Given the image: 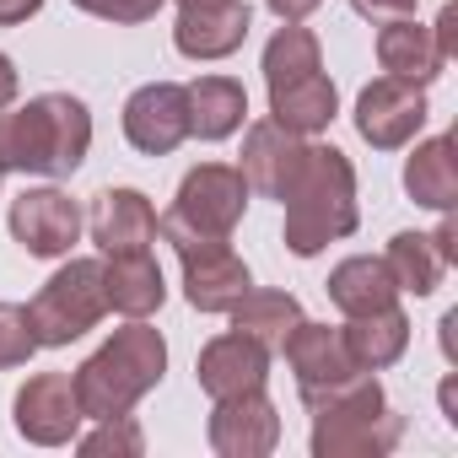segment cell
Listing matches in <instances>:
<instances>
[{
    "instance_id": "obj_1",
    "label": "cell",
    "mask_w": 458,
    "mask_h": 458,
    "mask_svg": "<svg viewBox=\"0 0 458 458\" xmlns=\"http://www.w3.org/2000/svg\"><path fill=\"white\" fill-rule=\"evenodd\" d=\"M92 114L71 92H44L22 108H0V173H44L71 178L87 162Z\"/></svg>"
},
{
    "instance_id": "obj_2",
    "label": "cell",
    "mask_w": 458,
    "mask_h": 458,
    "mask_svg": "<svg viewBox=\"0 0 458 458\" xmlns=\"http://www.w3.org/2000/svg\"><path fill=\"white\" fill-rule=\"evenodd\" d=\"M356 167L335 146H308L302 173L286 189V249L297 259H313L318 249L356 233Z\"/></svg>"
},
{
    "instance_id": "obj_3",
    "label": "cell",
    "mask_w": 458,
    "mask_h": 458,
    "mask_svg": "<svg viewBox=\"0 0 458 458\" xmlns=\"http://www.w3.org/2000/svg\"><path fill=\"white\" fill-rule=\"evenodd\" d=\"M167 372V340L151 324H124L114 329V340L103 351H92L76 367V404L87 420H108V415H130L135 399H146Z\"/></svg>"
},
{
    "instance_id": "obj_4",
    "label": "cell",
    "mask_w": 458,
    "mask_h": 458,
    "mask_svg": "<svg viewBox=\"0 0 458 458\" xmlns=\"http://www.w3.org/2000/svg\"><path fill=\"white\" fill-rule=\"evenodd\" d=\"M249 183L238 167L226 162H199L183 173L178 199L167 216H157V238L162 233H189V238H233V226L243 221Z\"/></svg>"
},
{
    "instance_id": "obj_5",
    "label": "cell",
    "mask_w": 458,
    "mask_h": 458,
    "mask_svg": "<svg viewBox=\"0 0 458 458\" xmlns=\"http://www.w3.org/2000/svg\"><path fill=\"white\" fill-rule=\"evenodd\" d=\"M108 313V297H103V259H71L60 265L44 292L28 302V318H33V335L38 345H71L81 340L87 329H98V318Z\"/></svg>"
},
{
    "instance_id": "obj_6",
    "label": "cell",
    "mask_w": 458,
    "mask_h": 458,
    "mask_svg": "<svg viewBox=\"0 0 458 458\" xmlns=\"http://www.w3.org/2000/svg\"><path fill=\"white\" fill-rule=\"evenodd\" d=\"M162 238L178 249L183 297L199 313H233V302L254 286L249 265L233 254V243H226V238H189V233H162Z\"/></svg>"
},
{
    "instance_id": "obj_7",
    "label": "cell",
    "mask_w": 458,
    "mask_h": 458,
    "mask_svg": "<svg viewBox=\"0 0 458 458\" xmlns=\"http://www.w3.org/2000/svg\"><path fill=\"white\" fill-rule=\"evenodd\" d=\"M426 114H431V108H426V92H420L415 81H399V76H377V81L361 87V98H356V130H361V140L377 146V151L410 146V140L420 135Z\"/></svg>"
},
{
    "instance_id": "obj_8",
    "label": "cell",
    "mask_w": 458,
    "mask_h": 458,
    "mask_svg": "<svg viewBox=\"0 0 458 458\" xmlns=\"http://www.w3.org/2000/svg\"><path fill=\"white\" fill-rule=\"evenodd\" d=\"M12 238L33 259H65L81 238V205L60 189H22L12 199Z\"/></svg>"
},
{
    "instance_id": "obj_9",
    "label": "cell",
    "mask_w": 458,
    "mask_h": 458,
    "mask_svg": "<svg viewBox=\"0 0 458 458\" xmlns=\"http://www.w3.org/2000/svg\"><path fill=\"white\" fill-rule=\"evenodd\" d=\"M12 410H17V431H22L28 442H38V447L76 442V431H81V420H87L81 404H76V383H71L65 372H38V377H28Z\"/></svg>"
},
{
    "instance_id": "obj_10",
    "label": "cell",
    "mask_w": 458,
    "mask_h": 458,
    "mask_svg": "<svg viewBox=\"0 0 458 458\" xmlns=\"http://www.w3.org/2000/svg\"><path fill=\"white\" fill-rule=\"evenodd\" d=\"M281 442V415L265 399V388L233 394V399H216L210 410V447L221 458H265Z\"/></svg>"
},
{
    "instance_id": "obj_11",
    "label": "cell",
    "mask_w": 458,
    "mask_h": 458,
    "mask_svg": "<svg viewBox=\"0 0 458 458\" xmlns=\"http://www.w3.org/2000/svg\"><path fill=\"white\" fill-rule=\"evenodd\" d=\"M189 135V98L178 81H151L140 92H130L124 103V140L146 157H167L178 151Z\"/></svg>"
},
{
    "instance_id": "obj_12",
    "label": "cell",
    "mask_w": 458,
    "mask_h": 458,
    "mask_svg": "<svg viewBox=\"0 0 458 458\" xmlns=\"http://www.w3.org/2000/svg\"><path fill=\"white\" fill-rule=\"evenodd\" d=\"M194 377H199V388H205L210 399H233V394L265 388V377H270V351H265L259 340L238 335V329H233V335H216V340L199 351Z\"/></svg>"
},
{
    "instance_id": "obj_13",
    "label": "cell",
    "mask_w": 458,
    "mask_h": 458,
    "mask_svg": "<svg viewBox=\"0 0 458 458\" xmlns=\"http://www.w3.org/2000/svg\"><path fill=\"white\" fill-rule=\"evenodd\" d=\"M254 28V12L243 0H221V6H183L173 22V44L189 60H226L238 55Z\"/></svg>"
},
{
    "instance_id": "obj_14",
    "label": "cell",
    "mask_w": 458,
    "mask_h": 458,
    "mask_svg": "<svg viewBox=\"0 0 458 458\" xmlns=\"http://www.w3.org/2000/svg\"><path fill=\"white\" fill-rule=\"evenodd\" d=\"M302 157H308V140L292 135V130H281L276 119H265V124H254V130L243 135V162H238V173H243L249 189H259V194H270V199H286L292 178L302 173Z\"/></svg>"
},
{
    "instance_id": "obj_15",
    "label": "cell",
    "mask_w": 458,
    "mask_h": 458,
    "mask_svg": "<svg viewBox=\"0 0 458 458\" xmlns=\"http://www.w3.org/2000/svg\"><path fill=\"white\" fill-rule=\"evenodd\" d=\"M404 420L383 404L372 415H318L313 420V458H383L394 453Z\"/></svg>"
},
{
    "instance_id": "obj_16",
    "label": "cell",
    "mask_w": 458,
    "mask_h": 458,
    "mask_svg": "<svg viewBox=\"0 0 458 458\" xmlns=\"http://www.w3.org/2000/svg\"><path fill=\"white\" fill-rule=\"evenodd\" d=\"M92 243L103 254L151 249L157 243V210L140 189H103L92 199Z\"/></svg>"
},
{
    "instance_id": "obj_17",
    "label": "cell",
    "mask_w": 458,
    "mask_h": 458,
    "mask_svg": "<svg viewBox=\"0 0 458 458\" xmlns=\"http://www.w3.org/2000/svg\"><path fill=\"white\" fill-rule=\"evenodd\" d=\"M103 297L114 313L124 318H146L162 308L167 297V281H162V265L151 249H124V254H108L103 259Z\"/></svg>"
},
{
    "instance_id": "obj_18",
    "label": "cell",
    "mask_w": 458,
    "mask_h": 458,
    "mask_svg": "<svg viewBox=\"0 0 458 458\" xmlns=\"http://www.w3.org/2000/svg\"><path fill=\"white\" fill-rule=\"evenodd\" d=\"M281 351H286V361H292V372H297L302 388H313V383H335V377L356 372V361H351L340 329H329V324H308V318H297L292 335L281 340Z\"/></svg>"
},
{
    "instance_id": "obj_19",
    "label": "cell",
    "mask_w": 458,
    "mask_h": 458,
    "mask_svg": "<svg viewBox=\"0 0 458 458\" xmlns=\"http://www.w3.org/2000/svg\"><path fill=\"white\" fill-rule=\"evenodd\" d=\"M183 98H189V135L226 140V135L243 130V114H249L243 81H233V76H199V81L183 87Z\"/></svg>"
},
{
    "instance_id": "obj_20",
    "label": "cell",
    "mask_w": 458,
    "mask_h": 458,
    "mask_svg": "<svg viewBox=\"0 0 458 458\" xmlns=\"http://www.w3.org/2000/svg\"><path fill=\"white\" fill-rule=\"evenodd\" d=\"M377 65H383L388 76H399V81L426 87V81L442 76L447 60L437 55L431 28H420L415 17H394V22H383V33H377Z\"/></svg>"
},
{
    "instance_id": "obj_21",
    "label": "cell",
    "mask_w": 458,
    "mask_h": 458,
    "mask_svg": "<svg viewBox=\"0 0 458 458\" xmlns=\"http://www.w3.org/2000/svg\"><path fill=\"white\" fill-rule=\"evenodd\" d=\"M335 108H340V98H335V81H329L324 71H308V76H297V81L270 87V119H276L281 130H292V135H318V130H329Z\"/></svg>"
},
{
    "instance_id": "obj_22",
    "label": "cell",
    "mask_w": 458,
    "mask_h": 458,
    "mask_svg": "<svg viewBox=\"0 0 458 458\" xmlns=\"http://www.w3.org/2000/svg\"><path fill=\"white\" fill-rule=\"evenodd\" d=\"M404 189L426 210H453V199H458V146H453V135H431L410 151Z\"/></svg>"
},
{
    "instance_id": "obj_23",
    "label": "cell",
    "mask_w": 458,
    "mask_h": 458,
    "mask_svg": "<svg viewBox=\"0 0 458 458\" xmlns=\"http://www.w3.org/2000/svg\"><path fill=\"white\" fill-rule=\"evenodd\" d=\"M329 302H335L345 318H361V313L394 308V302H399V286H394V276H388L383 259L356 254V259H340V265L329 270Z\"/></svg>"
},
{
    "instance_id": "obj_24",
    "label": "cell",
    "mask_w": 458,
    "mask_h": 458,
    "mask_svg": "<svg viewBox=\"0 0 458 458\" xmlns=\"http://www.w3.org/2000/svg\"><path fill=\"white\" fill-rule=\"evenodd\" d=\"M340 340H345V351H351L356 367L383 372V367H394V361L404 356V345H410V318H404L399 302H394V308H377V313L351 318V324L340 329Z\"/></svg>"
},
{
    "instance_id": "obj_25",
    "label": "cell",
    "mask_w": 458,
    "mask_h": 458,
    "mask_svg": "<svg viewBox=\"0 0 458 458\" xmlns=\"http://www.w3.org/2000/svg\"><path fill=\"white\" fill-rule=\"evenodd\" d=\"M297 318H302V302L292 292H259V286H249L233 302V329L249 335V340H259L265 351H281V340L292 335Z\"/></svg>"
},
{
    "instance_id": "obj_26",
    "label": "cell",
    "mask_w": 458,
    "mask_h": 458,
    "mask_svg": "<svg viewBox=\"0 0 458 458\" xmlns=\"http://www.w3.org/2000/svg\"><path fill=\"white\" fill-rule=\"evenodd\" d=\"M383 265H388L394 286L410 292V297H431V292L442 286V276H447V259L437 254V243H431L426 233H399V238L388 243Z\"/></svg>"
},
{
    "instance_id": "obj_27",
    "label": "cell",
    "mask_w": 458,
    "mask_h": 458,
    "mask_svg": "<svg viewBox=\"0 0 458 458\" xmlns=\"http://www.w3.org/2000/svg\"><path fill=\"white\" fill-rule=\"evenodd\" d=\"M302 404H308V415L318 420V415H372V410H383L388 399H383V383H377L367 367H356V372H345V377H335V383L302 388Z\"/></svg>"
},
{
    "instance_id": "obj_28",
    "label": "cell",
    "mask_w": 458,
    "mask_h": 458,
    "mask_svg": "<svg viewBox=\"0 0 458 458\" xmlns=\"http://www.w3.org/2000/svg\"><path fill=\"white\" fill-rule=\"evenodd\" d=\"M308 71H324V49H318V38H313L308 28L286 22V28L265 44V81L281 87V81H297V76H308Z\"/></svg>"
},
{
    "instance_id": "obj_29",
    "label": "cell",
    "mask_w": 458,
    "mask_h": 458,
    "mask_svg": "<svg viewBox=\"0 0 458 458\" xmlns=\"http://www.w3.org/2000/svg\"><path fill=\"white\" fill-rule=\"evenodd\" d=\"M33 351H38V335H33L28 308L0 302V372H6V367H22V361H33Z\"/></svg>"
},
{
    "instance_id": "obj_30",
    "label": "cell",
    "mask_w": 458,
    "mask_h": 458,
    "mask_svg": "<svg viewBox=\"0 0 458 458\" xmlns=\"http://www.w3.org/2000/svg\"><path fill=\"white\" fill-rule=\"evenodd\" d=\"M76 447H81V453H124V458H135V453L146 447V437H140V426H135L130 415H108V420H98V431H87Z\"/></svg>"
},
{
    "instance_id": "obj_31",
    "label": "cell",
    "mask_w": 458,
    "mask_h": 458,
    "mask_svg": "<svg viewBox=\"0 0 458 458\" xmlns=\"http://www.w3.org/2000/svg\"><path fill=\"white\" fill-rule=\"evenodd\" d=\"M71 6H81V12H92V17H103V22H151L157 12H162V0H71Z\"/></svg>"
},
{
    "instance_id": "obj_32",
    "label": "cell",
    "mask_w": 458,
    "mask_h": 458,
    "mask_svg": "<svg viewBox=\"0 0 458 458\" xmlns=\"http://www.w3.org/2000/svg\"><path fill=\"white\" fill-rule=\"evenodd\" d=\"M367 22H394V17H415V0H351Z\"/></svg>"
},
{
    "instance_id": "obj_33",
    "label": "cell",
    "mask_w": 458,
    "mask_h": 458,
    "mask_svg": "<svg viewBox=\"0 0 458 458\" xmlns=\"http://www.w3.org/2000/svg\"><path fill=\"white\" fill-rule=\"evenodd\" d=\"M431 44H437V55H442V60H453V55H458V12H453V6H442V12H437Z\"/></svg>"
},
{
    "instance_id": "obj_34",
    "label": "cell",
    "mask_w": 458,
    "mask_h": 458,
    "mask_svg": "<svg viewBox=\"0 0 458 458\" xmlns=\"http://www.w3.org/2000/svg\"><path fill=\"white\" fill-rule=\"evenodd\" d=\"M38 12H44V0H0V28H17Z\"/></svg>"
},
{
    "instance_id": "obj_35",
    "label": "cell",
    "mask_w": 458,
    "mask_h": 458,
    "mask_svg": "<svg viewBox=\"0 0 458 458\" xmlns=\"http://www.w3.org/2000/svg\"><path fill=\"white\" fill-rule=\"evenodd\" d=\"M265 6H270L281 22H302V17H313V12L324 6V0H265Z\"/></svg>"
},
{
    "instance_id": "obj_36",
    "label": "cell",
    "mask_w": 458,
    "mask_h": 458,
    "mask_svg": "<svg viewBox=\"0 0 458 458\" xmlns=\"http://www.w3.org/2000/svg\"><path fill=\"white\" fill-rule=\"evenodd\" d=\"M431 243H437V254L453 265L458 259V233H453V221H447V210H442V226H437V233H431Z\"/></svg>"
},
{
    "instance_id": "obj_37",
    "label": "cell",
    "mask_w": 458,
    "mask_h": 458,
    "mask_svg": "<svg viewBox=\"0 0 458 458\" xmlns=\"http://www.w3.org/2000/svg\"><path fill=\"white\" fill-rule=\"evenodd\" d=\"M12 98H17V65L0 55V108H12Z\"/></svg>"
},
{
    "instance_id": "obj_38",
    "label": "cell",
    "mask_w": 458,
    "mask_h": 458,
    "mask_svg": "<svg viewBox=\"0 0 458 458\" xmlns=\"http://www.w3.org/2000/svg\"><path fill=\"white\" fill-rule=\"evenodd\" d=\"M178 6H221V0H178Z\"/></svg>"
},
{
    "instance_id": "obj_39",
    "label": "cell",
    "mask_w": 458,
    "mask_h": 458,
    "mask_svg": "<svg viewBox=\"0 0 458 458\" xmlns=\"http://www.w3.org/2000/svg\"><path fill=\"white\" fill-rule=\"evenodd\" d=\"M0 178H6V173H0Z\"/></svg>"
}]
</instances>
